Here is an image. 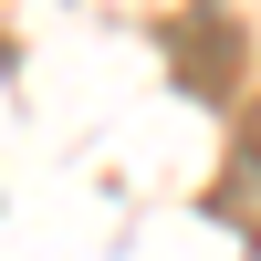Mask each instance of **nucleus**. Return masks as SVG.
Listing matches in <instances>:
<instances>
[{"label":"nucleus","instance_id":"nucleus-1","mask_svg":"<svg viewBox=\"0 0 261 261\" xmlns=\"http://www.w3.org/2000/svg\"><path fill=\"white\" fill-rule=\"evenodd\" d=\"M251 146H261V125H251Z\"/></svg>","mask_w":261,"mask_h":261}]
</instances>
